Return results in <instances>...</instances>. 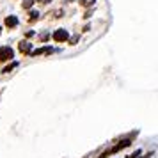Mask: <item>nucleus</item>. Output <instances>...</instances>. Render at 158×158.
Listing matches in <instances>:
<instances>
[{
	"mask_svg": "<svg viewBox=\"0 0 158 158\" xmlns=\"http://www.w3.org/2000/svg\"><path fill=\"white\" fill-rule=\"evenodd\" d=\"M137 158H139V156H137Z\"/></svg>",
	"mask_w": 158,
	"mask_h": 158,
	"instance_id": "obj_15",
	"label": "nucleus"
},
{
	"mask_svg": "<svg viewBox=\"0 0 158 158\" xmlns=\"http://www.w3.org/2000/svg\"><path fill=\"white\" fill-rule=\"evenodd\" d=\"M69 39V32L66 29H57L53 32V41H57V43H66Z\"/></svg>",
	"mask_w": 158,
	"mask_h": 158,
	"instance_id": "obj_2",
	"label": "nucleus"
},
{
	"mask_svg": "<svg viewBox=\"0 0 158 158\" xmlns=\"http://www.w3.org/2000/svg\"><path fill=\"white\" fill-rule=\"evenodd\" d=\"M108 155H110V153H108V151H107V153H103V155H101V156H100V158H107V156H108Z\"/></svg>",
	"mask_w": 158,
	"mask_h": 158,
	"instance_id": "obj_12",
	"label": "nucleus"
},
{
	"mask_svg": "<svg viewBox=\"0 0 158 158\" xmlns=\"http://www.w3.org/2000/svg\"><path fill=\"white\" fill-rule=\"evenodd\" d=\"M4 23H6L7 29H15V27H18V18H16V16H7Z\"/></svg>",
	"mask_w": 158,
	"mask_h": 158,
	"instance_id": "obj_4",
	"label": "nucleus"
},
{
	"mask_svg": "<svg viewBox=\"0 0 158 158\" xmlns=\"http://www.w3.org/2000/svg\"><path fill=\"white\" fill-rule=\"evenodd\" d=\"M18 48H20V52H22V53H30V50H32V44H30L29 41H22V43L18 44Z\"/></svg>",
	"mask_w": 158,
	"mask_h": 158,
	"instance_id": "obj_6",
	"label": "nucleus"
},
{
	"mask_svg": "<svg viewBox=\"0 0 158 158\" xmlns=\"http://www.w3.org/2000/svg\"><path fill=\"white\" fill-rule=\"evenodd\" d=\"M94 2H96V0H80V6H84V7H91V6H94Z\"/></svg>",
	"mask_w": 158,
	"mask_h": 158,
	"instance_id": "obj_7",
	"label": "nucleus"
},
{
	"mask_svg": "<svg viewBox=\"0 0 158 158\" xmlns=\"http://www.w3.org/2000/svg\"><path fill=\"white\" fill-rule=\"evenodd\" d=\"M15 57V50L11 46H2L0 48V62H6V60H11Z\"/></svg>",
	"mask_w": 158,
	"mask_h": 158,
	"instance_id": "obj_1",
	"label": "nucleus"
},
{
	"mask_svg": "<svg viewBox=\"0 0 158 158\" xmlns=\"http://www.w3.org/2000/svg\"><path fill=\"white\" fill-rule=\"evenodd\" d=\"M34 2H36V0H34ZM39 2H44V4H48V2H50V0H39Z\"/></svg>",
	"mask_w": 158,
	"mask_h": 158,
	"instance_id": "obj_13",
	"label": "nucleus"
},
{
	"mask_svg": "<svg viewBox=\"0 0 158 158\" xmlns=\"http://www.w3.org/2000/svg\"><path fill=\"white\" fill-rule=\"evenodd\" d=\"M32 4H34V0H25L22 6H23V9H30L32 7Z\"/></svg>",
	"mask_w": 158,
	"mask_h": 158,
	"instance_id": "obj_9",
	"label": "nucleus"
},
{
	"mask_svg": "<svg viewBox=\"0 0 158 158\" xmlns=\"http://www.w3.org/2000/svg\"><path fill=\"white\" fill-rule=\"evenodd\" d=\"M16 66H18V62H11V64H7L6 68H4V73H9V71H13Z\"/></svg>",
	"mask_w": 158,
	"mask_h": 158,
	"instance_id": "obj_8",
	"label": "nucleus"
},
{
	"mask_svg": "<svg viewBox=\"0 0 158 158\" xmlns=\"http://www.w3.org/2000/svg\"><path fill=\"white\" fill-rule=\"evenodd\" d=\"M43 53H53V48L44 46V48H37V50H30V57H37V55H43Z\"/></svg>",
	"mask_w": 158,
	"mask_h": 158,
	"instance_id": "obj_3",
	"label": "nucleus"
},
{
	"mask_svg": "<svg viewBox=\"0 0 158 158\" xmlns=\"http://www.w3.org/2000/svg\"><path fill=\"white\" fill-rule=\"evenodd\" d=\"M130 144H131V140H130V139H124V140H121V142L117 144V146H115V148H112V151H108V153H115V151L123 149V148H128Z\"/></svg>",
	"mask_w": 158,
	"mask_h": 158,
	"instance_id": "obj_5",
	"label": "nucleus"
},
{
	"mask_svg": "<svg viewBox=\"0 0 158 158\" xmlns=\"http://www.w3.org/2000/svg\"><path fill=\"white\" fill-rule=\"evenodd\" d=\"M0 34H2V29H0Z\"/></svg>",
	"mask_w": 158,
	"mask_h": 158,
	"instance_id": "obj_14",
	"label": "nucleus"
},
{
	"mask_svg": "<svg viewBox=\"0 0 158 158\" xmlns=\"http://www.w3.org/2000/svg\"><path fill=\"white\" fill-rule=\"evenodd\" d=\"M78 39H80V36H75L71 39V43H69V44H77V41H78Z\"/></svg>",
	"mask_w": 158,
	"mask_h": 158,
	"instance_id": "obj_11",
	"label": "nucleus"
},
{
	"mask_svg": "<svg viewBox=\"0 0 158 158\" xmlns=\"http://www.w3.org/2000/svg\"><path fill=\"white\" fill-rule=\"evenodd\" d=\"M37 18H39V13H37V11H30V22H34Z\"/></svg>",
	"mask_w": 158,
	"mask_h": 158,
	"instance_id": "obj_10",
	"label": "nucleus"
}]
</instances>
